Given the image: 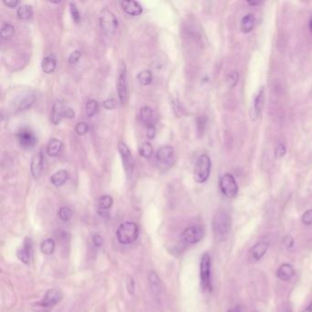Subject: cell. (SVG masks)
<instances>
[{"label":"cell","mask_w":312,"mask_h":312,"mask_svg":"<svg viewBox=\"0 0 312 312\" xmlns=\"http://www.w3.org/2000/svg\"><path fill=\"white\" fill-rule=\"evenodd\" d=\"M213 231L217 241L222 242L228 238L232 228V218L226 211H219L213 219Z\"/></svg>","instance_id":"6da1fadb"},{"label":"cell","mask_w":312,"mask_h":312,"mask_svg":"<svg viewBox=\"0 0 312 312\" xmlns=\"http://www.w3.org/2000/svg\"><path fill=\"white\" fill-rule=\"evenodd\" d=\"M139 226L132 221L121 224L117 228V238L122 244H130L139 237Z\"/></svg>","instance_id":"7a4b0ae2"},{"label":"cell","mask_w":312,"mask_h":312,"mask_svg":"<svg viewBox=\"0 0 312 312\" xmlns=\"http://www.w3.org/2000/svg\"><path fill=\"white\" fill-rule=\"evenodd\" d=\"M99 23L101 30L108 37L113 36L119 26V21L116 14L107 8L101 9L99 15Z\"/></svg>","instance_id":"3957f363"},{"label":"cell","mask_w":312,"mask_h":312,"mask_svg":"<svg viewBox=\"0 0 312 312\" xmlns=\"http://www.w3.org/2000/svg\"><path fill=\"white\" fill-rule=\"evenodd\" d=\"M212 168V161L207 154H203L198 158L193 169V178L198 183L208 181Z\"/></svg>","instance_id":"277c9868"},{"label":"cell","mask_w":312,"mask_h":312,"mask_svg":"<svg viewBox=\"0 0 312 312\" xmlns=\"http://www.w3.org/2000/svg\"><path fill=\"white\" fill-rule=\"evenodd\" d=\"M211 256L208 253H205L202 256L199 264V277L200 286L204 291H212V279H211Z\"/></svg>","instance_id":"5b68a950"},{"label":"cell","mask_w":312,"mask_h":312,"mask_svg":"<svg viewBox=\"0 0 312 312\" xmlns=\"http://www.w3.org/2000/svg\"><path fill=\"white\" fill-rule=\"evenodd\" d=\"M118 151L121 157L122 163L123 167L125 169L126 176L128 178L132 177L133 172H134L135 162L134 158L132 156L130 149L126 146V144L124 142H119L118 143Z\"/></svg>","instance_id":"8992f818"},{"label":"cell","mask_w":312,"mask_h":312,"mask_svg":"<svg viewBox=\"0 0 312 312\" xmlns=\"http://www.w3.org/2000/svg\"><path fill=\"white\" fill-rule=\"evenodd\" d=\"M220 188L222 194L229 199H233L238 193V185L232 174L226 173L221 177Z\"/></svg>","instance_id":"52a82bcc"},{"label":"cell","mask_w":312,"mask_h":312,"mask_svg":"<svg viewBox=\"0 0 312 312\" xmlns=\"http://www.w3.org/2000/svg\"><path fill=\"white\" fill-rule=\"evenodd\" d=\"M127 78H126V65L123 64L119 70V74L117 77V90L118 98L121 104H126L128 97V89H127Z\"/></svg>","instance_id":"ba28073f"},{"label":"cell","mask_w":312,"mask_h":312,"mask_svg":"<svg viewBox=\"0 0 312 312\" xmlns=\"http://www.w3.org/2000/svg\"><path fill=\"white\" fill-rule=\"evenodd\" d=\"M17 139L21 148L26 149L34 148L36 144L38 143L37 137L31 129L27 127H23L20 130H18L17 133Z\"/></svg>","instance_id":"9c48e42d"},{"label":"cell","mask_w":312,"mask_h":312,"mask_svg":"<svg viewBox=\"0 0 312 312\" xmlns=\"http://www.w3.org/2000/svg\"><path fill=\"white\" fill-rule=\"evenodd\" d=\"M204 231L200 226H191L183 231L182 238L188 244L199 243L204 238Z\"/></svg>","instance_id":"30bf717a"},{"label":"cell","mask_w":312,"mask_h":312,"mask_svg":"<svg viewBox=\"0 0 312 312\" xmlns=\"http://www.w3.org/2000/svg\"><path fill=\"white\" fill-rule=\"evenodd\" d=\"M61 299H62V292L58 288H52L45 293L43 299H41V301H39L38 304L45 308H51L59 303Z\"/></svg>","instance_id":"8fae6325"},{"label":"cell","mask_w":312,"mask_h":312,"mask_svg":"<svg viewBox=\"0 0 312 312\" xmlns=\"http://www.w3.org/2000/svg\"><path fill=\"white\" fill-rule=\"evenodd\" d=\"M264 106V88L261 87L257 92L256 97L254 99V105L251 110V117L253 120H256L260 117Z\"/></svg>","instance_id":"7c38bea8"},{"label":"cell","mask_w":312,"mask_h":312,"mask_svg":"<svg viewBox=\"0 0 312 312\" xmlns=\"http://www.w3.org/2000/svg\"><path fill=\"white\" fill-rule=\"evenodd\" d=\"M43 171V155L41 152H37L31 158V172L35 180H39Z\"/></svg>","instance_id":"4fadbf2b"},{"label":"cell","mask_w":312,"mask_h":312,"mask_svg":"<svg viewBox=\"0 0 312 312\" xmlns=\"http://www.w3.org/2000/svg\"><path fill=\"white\" fill-rule=\"evenodd\" d=\"M120 4H121L123 10L129 16L137 17V16L141 15L143 12L142 6L139 4V2L134 1V0H124Z\"/></svg>","instance_id":"5bb4252c"},{"label":"cell","mask_w":312,"mask_h":312,"mask_svg":"<svg viewBox=\"0 0 312 312\" xmlns=\"http://www.w3.org/2000/svg\"><path fill=\"white\" fill-rule=\"evenodd\" d=\"M31 253H32V242L31 238L27 237L23 243V247L17 250V258L24 264H28L31 259Z\"/></svg>","instance_id":"9a60e30c"},{"label":"cell","mask_w":312,"mask_h":312,"mask_svg":"<svg viewBox=\"0 0 312 312\" xmlns=\"http://www.w3.org/2000/svg\"><path fill=\"white\" fill-rule=\"evenodd\" d=\"M63 104L61 100H56L52 104V113H51V121L53 125L60 124L63 117V112H64Z\"/></svg>","instance_id":"2e32d148"},{"label":"cell","mask_w":312,"mask_h":312,"mask_svg":"<svg viewBox=\"0 0 312 312\" xmlns=\"http://www.w3.org/2000/svg\"><path fill=\"white\" fill-rule=\"evenodd\" d=\"M174 148L171 146H163L157 151V161L163 164H168L173 160Z\"/></svg>","instance_id":"e0dca14e"},{"label":"cell","mask_w":312,"mask_h":312,"mask_svg":"<svg viewBox=\"0 0 312 312\" xmlns=\"http://www.w3.org/2000/svg\"><path fill=\"white\" fill-rule=\"evenodd\" d=\"M57 66V58L55 54L50 53L43 58L41 61V70L44 74H51L55 71Z\"/></svg>","instance_id":"ac0fdd59"},{"label":"cell","mask_w":312,"mask_h":312,"mask_svg":"<svg viewBox=\"0 0 312 312\" xmlns=\"http://www.w3.org/2000/svg\"><path fill=\"white\" fill-rule=\"evenodd\" d=\"M295 270L289 264H283L277 270V277L283 281H289L294 277Z\"/></svg>","instance_id":"d6986e66"},{"label":"cell","mask_w":312,"mask_h":312,"mask_svg":"<svg viewBox=\"0 0 312 312\" xmlns=\"http://www.w3.org/2000/svg\"><path fill=\"white\" fill-rule=\"evenodd\" d=\"M139 118H140V121L143 123L146 127L148 126H151V125H154L155 116H154L153 109L151 107H149V106H143L142 108L140 109Z\"/></svg>","instance_id":"ffe728a7"},{"label":"cell","mask_w":312,"mask_h":312,"mask_svg":"<svg viewBox=\"0 0 312 312\" xmlns=\"http://www.w3.org/2000/svg\"><path fill=\"white\" fill-rule=\"evenodd\" d=\"M269 248V243L265 242H260L256 243L254 247H252L250 250L252 257L254 260H260L261 258L265 255Z\"/></svg>","instance_id":"44dd1931"},{"label":"cell","mask_w":312,"mask_h":312,"mask_svg":"<svg viewBox=\"0 0 312 312\" xmlns=\"http://www.w3.org/2000/svg\"><path fill=\"white\" fill-rule=\"evenodd\" d=\"M69 178V173L65 169H60L53 173L51 177V182L54 186L61 187L67 182Z\"/></svg>","instance_id":"7402d4cb"},{"label":"cell","mask_w":312,"mask_h":312,"mask_svg":"<svg viewBox=\"0 0 312 312\" xmlns=\"http://www.w3.org/2000/svg\"><path fill=\"white\" fill-rule=\"evenodd\" d=\"M62 147L63 145L61 140L56 139H51L47 145V154L50 157H57L62 150Z\"/></svg>","instance_id":"603a6c76"},{"label":"cell","mask_w":312,"mask_h":312,"mask_svg":"<svg viewBox=\"0 0 312 312\" xmlns=\"http://www.w3.org/2000/svg\"><path fill=\"white\" fill-rule=\"evenodd\" d=\"M17 15L20 20H29L33 16V9L30 5H20L17 8Z\"/></svg>","instance_id":"cb8c5ba5"},{"label":"cell","mask_w":312,"mask_h":312,"mask_svg":"<svg viewBox=\"0 0 312 312\" xmlns=\"http://www.w3.org/2000/svg\"><path fill=\"white\" fill-rule=\"evenodd\" d=\"M255 22H256L255 17L252 14H247V16L243 17V19L241 21V26H240L241 31H243V33L251 32L255 26Z\"/></svg>","instance_id":"d4e9b609"},{"label":"cell","mask_w":312,"mask_h":312,"mask_svg":"<svg viewBox=\"0 0 312 312\" xmlns=\"http://www.w3.org/2000/svg\"><path fill=\"white\" fill-rule=\"evenodd\" d=\"M137 79L139 81V83L143 86H148L152 81H153V74L150 70H143L141 72H139L138 75H137Z\"/></svg>","instance_id":"484cf974"},{"label":"cell","mask_w":312,"mask_h":312,"mask_svg":"<svg viewBox=\"0 0 312 312\" xmlns=\"http://www.w3.org/2000/svg\"><path fill=\"white\" fill-rule=\"evenodd\" d=\"M149 286L154 294H159L161 291V280L155 272H151L148 277Z\"/></svg>","instance_id":"4316f807"},{"label":"cell","mask_w":312,"mask_h":312,"mask_svg":"<svg viewBox=\"0 0 312 312\" xmlns=\"http://www.w3.org/2000/svg\"><path fill=\"white\" fill-rule=\"evenodd\" d=\"M35 97L33 94H29L25 96L22 97V99L18 102L17 104V108L19 110H27V109L31 108L35 103Z\"/></svg>","instance_id":"83f0119b"},{"label":"cell","mask_w":312,"mask_h":312,"mask_svg":"<svg viewBox=\"0 0 312 312\" xmlns=\"http://www.w3.org/2000/svg\"><path fill=\"white\" fill-rule=\"evenodd\" d=\"M54 249H55V242L53 239H46L40 243V251L44 255H47V256L52 255V253L54 252Z\"/></svg>","instance_id":"f1b7e54d"},{"label":"cell","mask_w":312,"mask_h":312,"mask_svg":"<svg viewBox=\"0 0 312 312\" xmlns=\"http://www.w3.org/2000/svg\"><path fill=\"white\" fill-rule=\"evenodd\" d=\"M139 155L145 159H149L153 156V147L149 142H142L139 147Z\"/></svg>","instance_id":"f546056e"},{"label":"cell","mask_w":312,"mask_h":312,"mask_svg":"<svg viewBox=\"0 0 312 312\" xmlns=\"http://www.w3.org/2000/svg\"><path fill=\"white\" fill-rule=\"evenodd\" d=\"M14 33H15V28H14L12 24L10 23H4L2 25L1 28V31H0V35H1V38L3 39H9L10 38L13 37Z\"/></svg>","instance_id":"4dcf8cb0"},{"label":"cell","mask_w":312,"mask_h":312,"mask_svg":"<svg viewBox=\"0 0 312 312\" xmlns=\"http://www.w3.org/2000/svg\"><path fill=\"white\" fill-rule=\"evenodd\" d=\"M98 109H99V104L96 100L90 99L87 101L86 105H85L87 117H94L97 113Z\"/></svg>","instance_id":"1f68e13d"},{"label":"cell","mask_w":312,"mask_h":312,"mask_svg":"<svg viewBox=\"0 0 312 312\" xmlns=\"http://www.w3.org/2000/svg\"><path fill=\"white\" fill-rule=\"evenodd\" d=\"M113 203V198L111 196L104 195L100 197L99 200H98V206L101 211H105L112 207Z\"/></svg>","instance_id":"d6a6232c"},{"label":"cell","mask_w":312,"mask_h":312,"mask_svg":"<svg viewBox=\"0 0 312 312\" xmlns=\"http://www.w3.org/2000/svg\"><path fill=\"white\" fill-rule=\"evenodd\" d=\"M69 7L70 13H71V16H72L73 20H74L75 24H79L80 22L82 21V17H81V13H80V11H79L78 8H77L76 5L73 3V2L70 3Z\"/></svg>","instance_id":"836d02e7"},{"label":"cell","mask_w":312,"mask_h":312,"mask_svg":"<svg viewBox=\"0 0 312 312\" xmlns=\"http://www.w3.org/2000/svg\"><path fill=\"white\" fill-rule=\"evenodd\" d=\"M58 215L62 221H68L73 217V211L69 207H61L58 212Z\"/></svg>","instance_id":"e575fe53"},{"label":"cell","mask_w":312,"mask_h":312,"mask_svg":"<svg viewBox=\"0 0 312 312\" xmlns=\"http://www.w3.org/2000/svg\"><path fill=\"white\" fill-rule=\"evenodd\" d=\"M206 124H207V117H198V119H197V130H198L199 137H202L204 135L205 128H206Z\"/></svg>","instance_id":"d590c367"},{"label":"cell","mask_w":312,"mask_h":312,"mask_svg":"<svg viewBox=\"0 0 312 312\" xmlns=\"http://www.w3.org/2000/svg\"><path fill=\"white\" fill-rule=\"evenodd\" d=\"M82 54V52L80 50H75L74 52H71V54L68 57V62L71 65L76 64L80 61Z\"/></svg>","instance_id":"8d00e7d4"},{"label":"cell","mask_w":312,"mask_h":312,"mask_svg":"<svg viewBox=\"0 0 312 312\" xmlns=\"http://www.w3.org/2000/svg\"><path fill=\"white\" fill-rule=\"evenodd\" d=\"M89 131V126L88 124L85 122H79L76 124L75 126V132L79 135V136H84L86 135Z\"/></svg>","instance_id":"74e56055"},{"label":"cell","mask_w":312,"mask_h":312,"mask_svg":"<svg viewBox=\"0 0 312 312\" xmlns=\"http://www.w3.org/2000/svg\"><path fill=\"white\" fill-rule=\"evenodd\" d=\"M238 73H237V72H233V73H231V74H229L228 79H227V82H228L229 86H230L231 88H233V87L235 86V85L238 83Z\"/></svg>","instance_id":"f35d334b"},{"label":"cell","mask_w":312,"mask_h":312,"mask_svg":"<svg viewBox=\"0 0 312 312\" xmlns=\"http://www.w3.org/2000/svg\"><path fill=\"white\" fill-rule=\"evenodd\" d=\"M301 221L305 226H311L312 225V210H308L302 214Z\"/></svg>","instance_id":"ab89813d"},{"label":"cell","mask_w":312,"mask_h":312,"mask_svg":"<svg viewBox=\"0 0 312 312\" xmlns=\"http://www.w3.org/2000/svg\"><path fill=\"white\" fill-rule=\"evenodd\" d=\"M286 152V146L284 144H279V145H278V147L276 148V150H275V156L278 159H280L282 157L285 156Z\"/></svg>","instance_id":"60d3db41"},{"label":"cell","mask_w":312,"mask_h":312,"mask_svg":"<svg viewBox=\"0 0 312 312\" xmlns=\"http://www.w3.org/2000/svg\"><path fill=\"white\" fill-rule=\"evenodd\" d=\"M103 105H104V108L112 110V109L116 108L117 102L113 98H108V99L104 100Z\"/></svg>","instance_id":"b9f144b4"},{"label":"cell","mask_w":312,"mask_h":312,"mask_svg":"<svg viewBox=\"0 0 312 312\" xmlns=\"http://www.w3.org/2000/svg\"><path fill=\"white\" fill-rule=\"evenodd\" d=\"M155 137H156V126H155V125L147 126V138L152 140V139H155Z\"/></svg>","instance_id":"7bdbcfd3"},{"label":"cell","mask_w":312,"mask_h":312,"mask_svg":"<svg viewBox=\"0 0 312 312\" xmlns=\"http://www.w3.org/2000/svg\"><path fill=\"white\" fill-rule=\"evenodd\" d=\"M3 4L5 6H7L9 9H14V8H18L19 7L18 5L20 4V1H18V0H8V1L4 0Z\"/></svg>","instance_id":"ee69618b"},{"label":"cell","mask_w":312,"mask_h":312,"mask_svg":"<svg viewBox=\"0 0 312 312\" xmlns=\"http://www.w3.org/2000/svg\"><path fill=\"white\" fill-rule=\"evenodd\" d=\"M284 244L289 250L294 247V239L291 235H286V237L284 238Z\"/></svg>","instance_id":"f6af8a7d"},{"label":"cell","mask_w":312,"mask_h":312,"mask_svg":"<svg viewBox=\"0 0 312 312\" xmlns=\"http://www.w3.org/2000/svg\"><path fill=\"white\" fill-rule=\"evenodd\" d=\"M63 117L68 118V119H73V118H74V117H75V112H74V109L70 108V107L64 109Z\"/></svg>","instance_id":"bcb514c9"},{"label":"cell","mask_w":312,"mask_h":312,"mask_svg":"<svg viewBox=\"0 0 312 312\" xmlns=\"http://www.w3.org/2000/svg\"><path fill=\"white\" fill-rule=\"evenodd\" d=\"M127 291L130 295H133L135 292V281L134 278H129V280L127 282Z\"/></svg>","instance_id":"7dc6e473"},{"label":"cell","mask_w":312,"mask_h":312,"mask_svg":"<svg viewBox=\"0 0 312 312\" xmlns=\"http://www.w3.org/2000/svg\"><path fill=\"white\" fill-rule=\"evenodd\" d=\"M93 243L96 247H100L103 244V238L100 235H95L93 238Z\"/></svg>","instance_id":"c3c4849f"},{"label":"cell","mask_w":312,"mask_h":312,"mask_svg":"<svg viewBox=\"0 0 312 312\" xmlns=\"http://www.w3.org/2000/svg\"><path fill=\"white\" fill-rule=\"evenodd\" d=\"M227 312H241V308L238 306H235L234 308H230Z\"/></svg>","instance_id":"681fc988"},{"label":"cell","mask_w":312,"mask_h":312,"mask_svg":"<svg viewBox=\"0 0 312 312\" xmlns=\"http://www.w3.org/2000/svg\"><path fill=\"white\" fill-rule=\"evenodd\" d=\"M279 312H292V309L289 306H285V307L282 308L281 310Z\"/></svg>","instance_id":"f907efd6"},{"label":"cell","mask_w":312,"mask_h":312,"mask_svg":"<svg viewBox=\"0 0 312 312\" xmlns=\"http://www.w3.org/2000/svg\"><path fill=\"white\" fill-rule=\"evenodd\" d=\"M302 312H312V302Z\"/></svg>","instance_id":"816d5d0a"},{"label":"cell","mask_w":312,"mask_h":312,"mask_svg":"<svg viewBox=\"0 0 312 312\" xmlns=\"http://www.w3.org/2000/svg\"><path fill=\"white\" fill-rule=\"evenodd\" d=\"M248 4L251 5V6H256V5L260 4V2H251V1H248Z\"/></svg>","instance_id":"f5cc1de1"},{"label":"cell","mask_w":312,"mask_h":312,"mask_svg":"<svg viewBox=\"0 0 312 312\" xmlns=\"http://www.w3.org/2000/svg\"><path fill=\"white\" fill-rule=\"evenodd\" d=\"M309 29H310V31L312 32V17L310 18V20H309Z\"/></svg>","instance_id":"db71d44e"},{"label":"cell","mask_w":312,"mask_h":312,"mask_svg":"<svg viewBox=\"0 0 312 312\" xmlns=\"http://www.w3.org/2000/svg\"><path fill=\"white\" fill-rule=\"evenodd\" d=\"M256 312H257V311H256Z\"/></svg>","instance_id":"11a10c76"}]
</instances>
